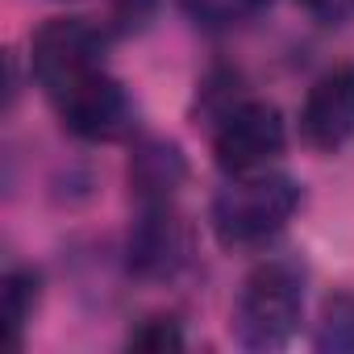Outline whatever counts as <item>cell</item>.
I'll list each match as a JSON object with an SVG mask.
<instances>
[{"label": "cell", "instance_id": "4", "mask_svg": "<svg viewBox=\"0 0 354 354\" xmlns=\"http://www.w3.org/2000/svg\"><path fill=\"white\" fill-rule=\"evenodd\" d=\"M288 146V125L275 104L267 100H238L221 113L213 129V154L225 175L271 171V162Z\"/></svg>", "mask_w": 354, "mask_h": 354}, {"label": "cell", "instance_id": "1", "mask_svg": "<svg viewBox=\"0 0 354 354\" xmlns=\"http://www.w3.org/2000/svg\"><path fill=\"white\" fill-rule=\"evenodd\" d=\"M300 209V188L292 175L279 171H250L230 175V184L213 196V234L225 250H250L271 242L292 213Z\"/></svg>", "mask_w": 354, "mask_h": 354}, {"label": "cell", "instance_id": "10", "mask_svg": "<svg viewBox=\"0 0 354 354\" xmlns=\"http://www.w3.org/2000/svg\"><path fill=\"white\" fill-rule=\"evenodd\" d=\"M275 0H184V9L209 26V30H225V26H242L259 13H267Z\"/></svg>", "mask_w": 354, "mask_h": 354}, {"label": "cell", "instance_id": "3", "mask_svg": "<svg viewBox=\"0 0 354 354\" xmlns=\"http://www.w3.org/2000/svg\"><path fill=\"white\" fill-rule=\"evenodd\" d=\"M109 34L88 17H50L30 42V71L46 100H59L88 75L104 71Z\"/></svg>", "mask_w": 354, "mask_h": 354}, {"label": "cell", "instance_id": "12", "mask_svg": "<svg viewBox=\"0 0 354 354\" xmlns=\"http://www.w3.org/2000/svg\"><path fill=\"white\" fill-rule=\"evenodd\" d=\"M129 346H133V350H154V354L180 350V346H184L180 321H175V317H146V321L129 333Z\"/></svg>", "mask_w": 354, "mask_h": 354}, {"label": "cell", "instance_id": "6", "mask_svg": "<svg viewBox=\"0 0 354 354\" xmlns=\"http://www.w3.org/2000/svg\"><path fill=\"white\" fill-rule=\"evenodd\" d=\"M300 138L321 154H333L354 138V59L313 80L300 104Z\"/></svg>", "mask_w": 354, "mask_h": 354}, {"label": "cell", "instance_id": "13", "mask_svg": "<svg viewBox=\"0 0 354 354\" xmlns=\"http://www.w3.org/2000/svg\"><path fill=\"white\" fill-rule=\"evenodd\" d=\"M300 5H304L308 17L321 21V26H342V21L354 17V0H300Z\"/></svg>", "mask_w": 354, "mask_h": 354}, {"label": "cell", "instance_id": "2", "mask_svg": "<svg viewBox=\"0 0 354 354\" xmlns=\"http://www.w3.org/2000/svg\"><path fill=\"white\" fill-rule=\"evenodd\" d=\"M304 321V267L296 259H263L238 292L234 337L246 350H279Z\"/></svg>", "mask_w": 354, "mask_h": 354}, {"label": "cell", "instance_id": "11", "mask_svg": "<svg viewBox=\"0 0 354 354\" xmlns=\"http://www.w3.org/2000/svg\"><path fill=\"white\" fill-rule=\"evenodd\" d=\"M317 346L321 350H354V296H337L325 304Z\"/></svg>", "mask_w": 354, "mask_h": 354}, {"label": "cell", "instance_id": "5", "mask_svg": "<svg viewBox=\"0 0 354 354\" xmlns=\"http://www.w3.org/2000/svg\"><path fill=\"white\" fill-rule=\"evenodd\" d=\"M50 104L59 109V121L84 142H121L138 129V104L125 92V84L109 71L88 75Z\"/></svg>", "mask_w": 354, "mask_h": 354}, {"label": "cell", "instance_id": "8", "mask_svg": "<svg viewBox=\"0 0 354 354\" xmlns=\"http://www.w3.org/2000/svg\"><path fill=\"white\" fill-rule=\"evenodd\" d=\"M184 180H188V162L175 142H142L129 158V188L138 192L142 205L175 201Z\"/></svg>", "mask_w": 354, "mask_h": 354}, {"label": "cell", "instance_id": "9", "mask_svg": "<svg viewBox=\"0 0 354 354\" xmlns=\"http://www.w3.org/2000/svg\"><path fill=\"white\" fill-rule=\"evenodd\" d=\"M42 300V279L30 267H13L5 275V325H9V350H21V333L34 321Z\"/></svg>", "mask_w": 354, "mask_h": 354}, {"label": "cell", "instance_id": "7", "mask_svg": "<svg viewBox=\"0 0 354 354\" xmlns=\"http://www.w3.org/2000/svg\"><path fill=\"white\" fill-rule=\"evenodd\" d=\"M192 259V234L184 217L162 205H142V217L129 230V271L142 279H171Z\"/></svg>", "mask_w": 354, "mask_h": 354}]
</instances>
